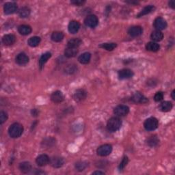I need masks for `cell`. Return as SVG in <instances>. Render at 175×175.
Returning <instances> with one entry per match:
<instances>
[{
    "label": "cell",
    "instance_id": "cell-21",
    "mask_svg": "<svg viewBox=\"0 0 175 175\" xmlns=\"http://www.w3.org/2000/svg\"><path fill=\"white\" fill-rule=\"evenodd\" d=\"M18 32L23 36L29 35L32 32V28L29 25H21L18 27Z\"/></svg>",
    "mask_w": 175,
    "mask_h": 175
},
{
    "label": "cell",
    "instance_id": "cell-26",
    "mask_svg": "<svg viewBox=\"0 0 175 175\" xmlns=\"http://www.w3.org/2000/svg\"><path fill=\"white\" fill-rule=\"evenodd\" d=\"M172 103L170 101H163L160 104L159 107L160 111H163V112H167L172 109Z\"/></svg>",
    "mask_w": 175,
    "mask_h": 175
},
{
    "label": "cell",
    "instance_id": "cell-22",
    "mask_svg": "<svg viewBox=\"0 0 175 175\" xmlns=\"http://www.w3.org/2000/svg\"><path fill=\"white\" fill-rule=\"evenodd\" d=\"M91 59V54L88 52H85V53L80 55L78 58V61L82 64H87L90 62Z\"/></svg>",
    "mask_w": 175,
    "mask_h": 175
},
{
    "label": "cell",
    "instance_id": "cell-40",
    "mask_svg": "<svg viewBox=\"0 0 175 175\" xmlns=\"http://www.w3.org/2000/svg\"><path fill=\"white\" fill-rule=\"evenodd\" d=\"M70 3H71L72 4L75 5V6H81L84 5V3H85V2L84 1V0H73V1L70 2Z\"/></svg>",
    "mask_w": 175,
    "mask_h": 175
},
{
    "label": "cell",
    "instance_id": "cell-1",
    "mask_svg": "<svg viewBox=\"0 0 175 175\" xmlns=\"http://www.w3.org/2000/svg\"><path fill=\"white\" fill-rule=\"evenodd\" d=\"M23 126L20 123L15 122L10 126L8 129V134L12 138H18L23 133Z\"/></svg>",
    "mask_w": 175,
    "mask_h": 175
},
{
    "label": "cell",
    "instance_id": "cell-35",
    "mask_svg": "<svg viewBox=\"0 0 175 175\" xmlns=\"http://www.w3.org/2000/svg\"><path fill=\"white\" fill-rule=\"evenodd\" d=\"M87 166L88 163L85 162H79L76 163L75 168L77 171H79V172H81V171H83L86 168Z\"/></svg>",
    "mask_w": 175,
    "mask_h": 175
},
{
    "label": "cell",
    "instance_id": "cell-14",
    "mask_svg": "<svg viewBox=\"0 0 175 175\" xmlns=\"http://www.w3.org/2000/svg\"><path fill=\"white\" fill-rule=\"evenodd\" d=\"M50 165L54 167V168H59L61 167L64 163V161L63 158L60 157H58V156H55V157H52L50 159L49 162Z\"/></svg>",
    "mask_w": 175,
    "mask_h": 175
},
{
    "label": "cell",
    "instance_id": "cell-19",
    "mask_svg": "<svg viewBox=\"0 0 175 175\" xmlns=\"http://www.w3.org/2000/svg\"><path fill=\"white\" fill-rule=\"evenodd\" d=\"M80 28V23L77 21H71L68 25L69 32L70 33H76Z\"/></svg>",
    "mask_w": 175,
    "mask_h": 175
},
{
    "label": "cell",
    "instance_id": "cell-6",
    "mask_svg": "<svg viewBox=\"0 0 175 175\" xmlns=\"http://www.w3.org/2000/svg\"><path fill=\"white\" fill-rule=\"evenodd\" d=\"M84 23L89 28H95L98 25L99 19L95 15V14H90V15L85 17L84 20Z\"/></svg>",
    "mask_w": 175,
    "mask_h": 175
},
{
    "label": "cell",
    "instance_id": "cell-5",
    "mask_svg": "<svg viewBox=\"0 0 175 175\" xmlns=\"http://www.w3.org/2000/svg\"><path fill=\"white\" fill-rule=\"evenodd\" d=\"M87 97V92L84 89H77L74 92L73 99L77 103L82 102Z\"/></svg>",
    "mask_w": 175,
    "mask_h": 175
},
{
    "label": "cell",
    "instance_id": "cell-13",
    "mask_svg": "<svg viewBox=\"0 0 175 175\" xmlns=\"http://www.w3.org/2000/svg\"><path fill=\"white\" fill-rule=\"evenodd\" d=\"M134 75L133 72L131 69H124L118 72V77L120 80H127L131 78Z\"/></svg>",
    "mask_w": 175,
    "mask_h": 175
},
{
    "label": "cell",
    "instance_id": "cell-38",
    "mask_svg": "<svg viewBox=\"0 0 175 175\" xmlns=\"http://www.w3.org/2000/svg\"><path fill=\"white\" fill-rule=\"evenodd\" d=\"M7 120H8V114L5 111H2L0 112V122H1V124H3Z\"/></svg>",
    "mask_w": 175,
    "mask_h": 175
},
{
    "label": "cell",
    "instance_id": "cell-2",
    "mask_svg": "<svg viewBox=\"0 0 175 175\" xmlns=\"http://www.w3.org/2000/svg\"><path fill=\"white\" fill-rule=\"evenodd\" d=\"M122 126V121L118 117H112L107 121V128L109 131L114 133L121 129Z\"/></svg>",
    "mask_w": 175,
    "mask_h": 175
},
{
    "label": "cell",
    "instance_id": "cell-42",
    "mask_svg": "<svg viewBox=\"0 0 175 175\" xmlns=\"http://www.w3.org/2000/svg\"><path fill=\"white\" fill-rule=\"evenodd\" d=\"M168 4H169V6L170 7V8H172V9L174 8V6H175V3L174 1H170L169 3H168Z\"/></svg>",
    "mask_w": 175,
    "mask_h": 175
},
{
    "label": "cell",
    "instance_id": "cell-31",
    "mask_svg": "<svg viewBox=\"0 0 175 175\" xmlns=\"http://www.w3.org/2000/svg\"><path fill=\"white\" fill-rule=\"evenodd\" d=\"M40 41H41V39H40V37L33 36L29 39V40H28V44L32 47H35L39 45L40 43Z\"/></svg>",
    "mask_w": 175,
    "mask_h": 175
},
{
    "label": "cell",
    "instance_id": "cell-30",
    "mask_svg": "<svg viewBox=\"0 0 175 175\" xmlns=\"http://www.w3.org/2000/svg\"><path fill=\"white\" fill-rule=\"evenodd\" d=\"M160 46L159 44L155 42H149L146 44V49L147 51H149L151 52H157L159 50Z\"/></svg>",
    "mask_w": 175,
    "mask_h": 175
},
{
    "label": "cell",
    "instance_id": "cell-23",
    "mask_svg": "<svg viewBox=\"0 0 175 175\" xmlns=\"http://www.w3.org/2000/svg\"><path fill=\"white\" fill-rule=\"evenodd\" d=\"M81 43H82V41H81V39L77 38H74L69 40L68 43H67V47L77 49V48L81 45Z\"/></svg>",
    "mask_w": 175,
    "mask_h": 175
},
{
    "label": "cell",
    "instance_id": "cell-3",
    "mask_svg": "<svg viewBox=\"0 0 175 175\" xmlns=\"http://www.w3.org/2000/svg\"><path fill=\"white\" fill-rule=\"evenodd\" d=\"M159 121L155 117H150L147 118L144 122V126L147 131H154L158 127Z\"/></svg>",
    "mask_w": 175,
    "mask_h": 175
},
{
    "label": "cell",
    "instance_id": "cell-4",
    "mask_svg": "<svg viewBox=\"0 0 175 175\" xmlns=\"http://www.w3.org/2000/svg\"><path fill=\"white\" fill-rule=\"evenodd\" d=\"M112 152V147L110 144H103L100 146L97 150H96V153L100 157H106L110 155Z\"/></svg>",
    "mask_w": 175,
    "mask_h": 175
},
{
    "label": "cell",
    "instance_id": "cell-44",
    "mask_svg": "<svg viewBox=\"0 0 175 175\" xmlns=\"http://www.w3.org/2000/svg\"><path fill=\"white\" fill-rule=\"evenodd\" d=\"M171 96H172L173 100H175V90H174L172 92V93H171Z\"/></svg>",
    "mask_w": 175,
    "mask_h": 175
},
{
    "label": "cell",
    "instance_id": "cell-39",
    "mask_svg": "<svg viewBox=\"0 0 175 175\" xmlns=\"http://www.w3.org/2000/svg\"><path fill=\"white\" fill-rule=\"evenodd\" d=\"M163 99V92H157L154 96V100L156 102H159Z\"/></svg>",
    "mask_w": 175,
    "mask_h": 175
},
{
    "label": "cell",
    "instance_id": "cell-33",
    "mask_svg": "<svg viewBox=\"0 0 175 175\" xmlns=\"http://www.w3.org/2000/svg\"><path fill=\"white\" fill-rule=\"evenodd\" d=\"M31 10L28 7H22L20 10H18V16L21 18H27L30 14Z\"/></svg>",
    "mask_w": 175,
    "mask_h": 175
},
{
    "label": "cell",
    "instance_id": "cell-32",
    "mask_svg": "<svg viewBox=\"0 0 175 175\" xmlns=\"http://www.w3.org/2000/svg\"><path fill=\"white\" fill-rule=\"evenodd\" d=\"M78 53L77 49H74V48H68L67 47L64 51V55L66 57L70 58L75 57Z\"/></svg>",
    "mask_w": 175,
    "mask_h": 175
},
{
    "label": "cell",
    "instance_id": "cell-29",
    "mask_svg": "<svg viewBox=\"0 0 175 175\" xmlns=\"http://www.w3.org/2000/svg\"><path fill=\"white\" fill-rule=\"evenodd\" d=\"M159 142V140L157 136H151L147 140V144L151 147H155L157 146Z\"/></svg>",
    "mask_w": 175,
    "mask_h": 175
},
{
    "label": "cell",
    "instance_id": "cell-24",
    "mask_svg": "<svg viewBox=\"0 0 175 175\" xmlns=\"http://www.w3.org/2000/svg\"><path fill=\"white\" fill-rule=\"evenodd\" d=\"M51 57V54L50 52H46V53L43 54L39 59V66L40 69H43L44 64H46V62L48 61L50 58Z\"/></svg>",
    "mask_w": 175,
    "mask_h": 175
},
{
    "label": "cell",
    "instance_id": "cell-7",
    "mask_svg": "<svg viewBox=\"0 0 175 175\" xmlns=\"http://www.w3.org/2000/svg\"><path fill=\"white\" fill-rule=\"evenodd\" d=\"M129 112V107L125 105H120L115 107L114 110V113L116 116L118 117L125 116Z\"/></svg>",
    "mask_w": 175,
    "mask_h": 175
},
{
    "label": "cell",
    "instance_id": "cell-25",
    "mask_svg": "<svg viewBox=\"0 0 175 175\" xmlns=\"http://www.w3.org/2000/svg\"><path fill=\"white\" fill-rule=\"evenodd\" d=\"M151 39L153 42H159L163 39V33L161 31L155 30L152 32Z\"/></svg>",
    "mask_w": 175,
    "mask_h": 175
},
{
    "label": "cell",
    "instance_id": "cell-11",
    "mask_svg": "<svg viewBox=\"0 0 175 175\" xmlns=\"http://www.w3.org/2000/svg\"><path fill=\"white\" fill-rule=\"evenodd\" d=\"M131 100L133 103H141V104L147 103L148 101V100L146 96H144L142 94H141L140 92H136L135 94L132 96Z\"/></svg>",
    "mask_w": 175,
    "mask_h": 175
},
{
    "label": "cell",
    "instance_id": "cell-8",
    "mask_svg": "<svg viewBox=\"0 0 175 175\" xmlns=\"http://www.w3.org/2000/svg\"><path fill=\"white\" fill-rule=\"evenodd\" d=\"M167 22L162 17H157L155 18L154 21V27L156 29V30L161 31L163 29H165L167 28Z\"/></svg>",
    "mask_w": 175,
    "mask_h": 175
},
{
    "label": "cell",
    "instance_id": "cell-34",
    "mask_svg": "<svg viewBox=\"0 0 175 175\" xmlns=\"http://www.w3.org/2000/svg\"><path fill=\"white\" fill-rule=\"evenodd\" d=\"M100 47H101L102 49H106L107 51H113L115 48L117 47V44L114 43H103L100 44L99 46Z\"/></svg>",
    "mask_w": 175,
    "mask_h": 175
},
{
    "label": "cell",
    "instance_id": "cell-20",
    "mask_svg": "<svg viewBox=\"0 0 175 175\" xmlns=\"http://www.w3.org/2000/svg\"><path fill=\"white\" fill-rule=\"evenodd\" d=\"M55 143H56V140H55L54 137H48L43 140L41 144L43 147L51 148L52 147H54L55 144Z\"/></svg>",
    "mask_w": 175,
    "mask_h": 175
},
{
    "label": "cell",
    "instance_id": "cell-9",
    "mask_svg": "<svg viewBox=\"0 0 175 175\" xmlns=\"http://www.w3.org/2000/svg\"><path fill=\"white\" fill-rule=\"evenodd\" d=\"M3 10L6 14H14L17 10V5L14 2H7L3 6Z\"/></svg>",
    "mask_w": 175,
    "mask_h": 175
},
{
    "label": "cell",
    "instance_id": "cell-45",
    "mask_svg": "<svg viewBox=\"0 0 175 175\" xmlns=\"http://www.w3.org/2000/svg\"><path fill=\"white\" fill-rule=\"evenodd\" d=\"M127 3H131V4H137V2H134V1H129V2H126Z\"/></svg>",
    "mask_w": 175,
    "mask_h": 175
},
{
    "label": "cell",
    "instance_id": "cell-17",
    "mask_svg": "<svg viewBox=\"0 0 175 175\" xmlns=\"http://www.w3.org/2000/svg\"><path fill=\"white\" fill-rule=\"evenodd\" d=\"M18 168H19L20 171L23 174H28L32 170V166L31 163L28 162H23L22 163H19L18 166Z\"/></svg>",
    "mask_w": 175,
    "mask_h": 175
},
{
    "label": "cell",
    "instance_id": "cell-18",
    "mask_svg": "<svg viewBox=\"0 0 175 175\" xmlns=\"http://www.w3.org/2000/svg\"><path fill=\"white\" fill-rule=\"evenodd\" d=\"M15 42L16 37L13 34H6L2 38V43L7 46L12 45Z\"/></svg>",
    "mask_w": 175,
    "mask_h": 175
},
{
    "label": "cell",
    "instance_id": "cell-16",
    "mask_svg": "<svg viewBox=\"0 0 175 175\" xmlns=\"http://www.w3.org/2000/svg\"><path fill=\"white\" fill-rule=\"evenodd\" d=\"M143 29L140 26H133L128 29V33L132 37H137L142 34Z\"/></svg>",
    "mask_w": 175,
    "mask_h": 175
},
{
    "label": "cell",
    "instance_id": "cell-12",
    "mask_svg": "<svg viewBox=\"0 0 175 175\" xmlns=\"http://www.w3.org/2000/svg\"><path fill=\"white\" fill-rule=\"evenodd\" d=\"M51 100L55 103H62L64 100V95L61 91H55L51 95Z\"/></svg>",
    "mask_w": 175,
    "mask_h": 175
},
{
    "label": "cell",
    "instance_id": "cell-37",
    "mask_svg": "<svg viewBox=\"0 0 175 175\" xmlns=\"http://www.w3.org/2000/svg\"><path fill=\"white\" fill-rule=\"evenodd\" d=\"M77 71V68L75 65H69L65 69V72L69 74H73Z\"/></svg>",
    "mask_w": 175,
    "mask_h": 175
},
{
    "label": "cell",
    "instance_id": "cell-43",
    "mask_svg": "<svg viewBox=\"0 0 175 175\" xmlns=\"http://www.w3.org/2000/svg\"><path fill=\"white\" fill-rule=\"evenodd\" d=\"M92 174H105V172H101V171H95V172H92Z\"/></svg>",
    "mask_w": 175,
    "mask_h": 175
},
{
    "label": "cell",
    "instance_id": "cell-36",
    "mask_svg": "<svg viewBox=\"0 0 175 175\" xmlns=\"http://www.w3.org/2000/svg\"><path fill=\"white\" fill-rule=\"evenodd\" d=\"M128 162H129V159H128V157H126V156H125V157H124L123 158H122L121 162L120 163V164H119L118 169L120 170H123V169L125 168V167H126V166L127 165Z\"/></svg>",
    "mask_w": 175,
    "mask_h": 175
},
{
    "label": "cell",
    "instance_id": "cell-15",
    "mask_svg": "<svg viewBox=\"0 0 175 175\" xmlns=\"http://www.w3.org/2000/svg\"><path fill=\"white\" fill-rule=\"evenodd\" d=\"M29 57L25 53L18 54L15 58V61L17 64L21 66H23L27 64L29 62Z\"/></svg>",
    "mask_w": 175,
    "mask_h": 175
},
{
    "label": "cell",
    "instance_id": "cell-10",
    "mask_svg": "<svg viewBox=\"0 0 175 175\" xmlns=\"http://www.w3.org/2000/svg\"><path fill=\"white\" fill-rule=\"evenodd\" d=\"M49 162H50V158L49 157V156L45 154L40 155L36 159V162L37 163V165L40 167L45 166L47 164H49Z\"/></svg>",
    "mask_w": 175,
    "mask_h": 175
},
{
    "label": "cell",
    "instance_id": "cell-41",
    "mask_svg": "<svg viewBox=\"0 0 175 175\" xmlns=\"http://www.w3.org/2000/svg\"><path fill=\"white\" fill-rule=\"evenodd\" d=\"M32 116H36L37 115L39 114V111H38V110H37L33 109V110H32Z\"/></svg>",
    "mask_w": 175,
    "mask_h": 175
},
{
    "label": "cell",
    "instance_id": "cell-27",
    "mask_svg": "<svg viewBox=\"0 0 175 175\" xmlns=\"http://www.w3.org/2000/svg\"><path fill=\"white\" fill-rule=\"evenodd\" d=\"M155 9V6H152V5H149V6H147L146 7H144V8L140 11V13L137 14V17H142L144 15H147L148 14H150L151 13H152V11H154Z\"/></svg>",
    "mask_w": 175,
    "mask_h": 175
},
{
    "label": "cell",
    "instance_id": "cell-28",
    "mask_svg": "<svg viewBox=\"0 0 175 175\" xmlns=\"http://www.w3.org/2000/svg\"><path fill=\"white\" fill-rule=\"evenodd\" d=\"M64 33L61 32H54L52 33V34L51 36V39L53 40L54 42L59 43L61 42L62 40L64 39Z\"/></svg>",
    "mask_w": 175,
    "mask_h": 175
}]
</instances>
